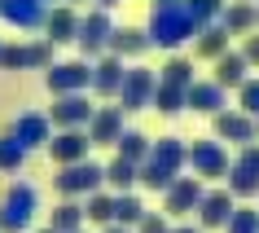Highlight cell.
<instances>
[{"label": "cell", "instance_id": "ffe728a7", "mask_svg": "<svg viewBox=\"0 0 259 233\" xmlns=\"http://www.w3.org/2000/svg\"><path fill=\"white\" fill-rule=\"evenodd\" d=\"M189 106L202 110V114H220V106H224V88H220L215 80H211V84H193V88H189Z\"/></svg>", "mask_w": 259, "mask_h": 233}, {"label": "cell", "instance_id": "484cf974", "mask_svg": "<svg viewBox=\"0 0 259 233\" xmlns=\"http://www.w3.org/2000/svg\"><path fill=\"white\" fill-rule=\"evenodd\" d=\"M141 220H145V207H141L132 193H119V198H114V224L127 229V224H141Z\"/></svg>", "mask_w": 259, "mask_h": 233}, {"label": "cell", "instance_id": "7c38bea8", "mask_svg": "<svg viewBox=\"0 0 259 233\" xmlns=\"http://www.w3.org/2000/svg\"><path fill=\"white\" fill-rule=\"evenodd\" d=\"M185 159H189V150L180 145V137H163V141H158V145H154V150H150V159H145V163L163 167L167 176H176L180 167H185Z\"/></svg>", "mask_w": 259, "mask_h": 233}, {"label": "cell", "instance_id": "ab89813d", "mask_svg": "<svg viewBox=\"0 0 259 233\" xmlns=\"http://www.w3.org/2000/svg\"><path fill=\"white\" fill-rule=\"evenodd\" d=\"M106 233H127V229H123V224H110V229Z\"/></svg>", "mask_w": 259, "mask_h": 233}, {"label": "cell", "instance_id": "836d02e7", "mask_svg": "<svg viewBox=\"0 0 259 233\" xmlns=\"http://www.w3.org/2000/svg\"><path fill=\"white\" fill-rule=\"evenodd\" d=\"M88 220H97V224H110V220H114V198L97 193L93 203H88Z\"/></svg>", "mask_w": 259, "mask_h": 233}, {"label": "cell", "instance_id": "7402d4cb", "mask_svg": "<svg viewBox=\"0 0 259 233\" xmlns=\"http://www.w3.org/2000/svg\"><path fill=\"white\" fill-rule=\"evenodd\" d=\"M154 106L163 114H176L180 106H189V88H176V84H163L158 80V93H154Z\"/></svg>", "mask_w": 259, "mask_h": 233}, {"label": "cell", "instance_id": "d4e9b609", "mask_svg": "<svg viewBox=\"0 0 259 233\" xmlns=\"http://www.w3.org/2000/svg\"><path fill=\"white\" fill-rule=\"evenodd\" d=\"M259 22V9H250V5H233V9H224V31L229 35H242L246 27H255Z\"/></svg>", "mask_w": 259, "mask_h": 233}, {"label": "cell", "instance_id": "5b68a950", "mask_svg": "<svg viewBox=\"0 0 259 233\" xmlns=\"http://www.w3.org/2000/svg\"><path fill=\"white\" fill-rule=\"evenodd\" d=\"M154 93H158V80H154L145 66H137V70H127V80H123V110H141V106H150L154 101Z\"/></svg>", "mask_w": 259, "mask_h": 233}, {"label": "cell", "instance_id": "d6986e66", "mask_svg": "<svg viewBox=\"0 0 259 233\" xmlns=\"http://www.w3.org/2000/svg\"><path fill=\"white\" fill-rule=\"evenodd\" d=\"M150 44H154V40L145 35V31H137V27H123V31H114V35H110V49H114L119 57H141Z\"/></svg>", "mask_w": 259, "mask_h": 233}, {"label": "cell", "instance_id": "b9f144b4", "mask_svg": "<svg viewBox=\"0 0 259 233\" xmlns=\"http://www.w3.org/2000/svg\"><path fill=\"white\" fill-rule=\"evenodd\" d=\"M40 233H57V229H40Z\"/></svg>", "mask_w": 259, "mask_h": 233}, {"label": "cell", "instance_id": "8d00e7d4", "mask_svg": "<svg viewBox=\"0 0 259 233\" xmlns=\"http://www.w3.org/2000/svg\"><path fill=\"white\" fill-rule=\"evenodd\" d=\"M242 57H246V62H250V66H259V35H250V40H246Z\"/></svg>", "mask_w": 259, "mask_h": 233}, {"label": "cell", "instance_id": "4fadbf2b", "mask_svg": "<svg viewBox=\"0 0 259 233\" xmlns=\"http://www.w3.org/2000/svg\"><path fill=\"white\" fill-rule=\"evenodd\" d=\"M88 145H93V137H83V132H75V128H70V132H62L57 141H49L53 159H57V163H66V167H70V163H83Z\"/></svg>", "mask_w": 259, "mask_h": 233}, {"label": "cell", "instance_id": "e0dca14e", "mask_svg": "<svg viewBox=\"0 0 259 233\" xmlns=\"http://www.w3.org/2000/svg\"><path fill=\"white\" fill-rule=\"evenodd\" d=\"M123 80H127V70H123V62L119 57H106V62H101V66L93 70V88L97 93H123Z\"/></svg>", "mask_w": 259, "mask_h": 233}, {"label": "cell", "instance_id": "3957f363", "mask_svg": "<svg viewBox=\"0 0 259 233\" xmlns=\"http://www.w3.org/2000/svg\"><path fill=\"white\" fill-rule=\"evenodd\" d=\"M229 189L233 193H259V145H246L237 154V163L229 167Z\"/></svg>", "mask_w": 259, "mask_h": 233}, {"label": "cell", "instance_id": "cb8c5ba5", "mask_svg": "<svg viewBox=\"0 0 259 233\" xmlns=\"http://www.w3.org/2000/svg\"><path fill=\"white\" fill-rule=\"evenodd\" d=\"M106 180L114 185V189H132V185L141 180V167H137V163H127V159H114V163L106 167Z\"/></svg>", "mask_w": 259, "mask_h": 233}, {"label": "cell", "instance_id": "f546056e", "mask_svg": "<svg viewBox=\"0 0 259 233\" xmlns=\"http://www.w3.org/2000/svg\"><path fill=\"white\" fill-rule=\"evenodd\" d=\"M185 5H189V14H193V22H198V27H206L211 18L224 14V0H185Z\"/></svg>", "mask_w": 259, "mask_h": 233}, {"label": "cell", "instance_id": "f1b7e54d", "mask_svg": "<svg viewBox=\"0 0 259 233\" xmlns=\"http://www.w3.org/2000/svg\"><path fill=\"white\" fill-rule=\"evenodd\" d=\"M75 31H79V22H75L70 9H57V14L49 18V40H70Z\"/></svg>", "mask_w": 259, "mask_h": 233}, {"label": "cell", "instance_id": "603a6c76", "mask_svg": "<svg viewBox=\"0 0 259 233\" xmlns=\"http://www.w3.org/2000/svg\"><path fill=\"white\" fill-rule=\"evenodd\" d=\"M150 150H154V145L141 137V132H123V137H119V159H127V163H145Z\"/></svg>", "mask_w": 259, "mask_h": 233}, {"label": "cell", "instance_id": "ba28073f", "mask_svg": "<svg viewBox=\"0 0 259 233\" xmlns=\"http://www.w3.org/2000/svg\"><path fill=\"white\" fill-rule=\"evenodd\" d=\"M101 180H106V172L97 163H70L66 172L57 176V185H62V193H93Z\"/></svg>", "mask_w": 259, "mask_h": 233}, {"label": "cell", "instance_id": "52a82bcc", "mask_svg": "<svg viewBox=\"0 0 259 233\" xmlns=\"http://www.w3.org/2000/svg\"><path fill=\"white\" fill-rule=\"evenodd\" d=\"M88 84H93V70L83 66V62H62V66L49 70V88L62 93V97L79 93V88H88Z\"/></svg>", "mask_w": 259, "mask_h": 233}, {"label": "cell", "instance_id": "8992f818", "mask_svg": "<svg viewBox=\"0 0 259 233\" xmlns=\"http://www.w3.org/2000/svg\"><path fill=\"white\" fill-rule=\"evenodd\" d=\"M233 189H215V193H206L202 207H198V220H202V229H229V220H233Z\"/></svg>", "mask_w": 259, "mask_h": 233}, {"label": "cell", "instance_id": "6da1fadb", "mask_svg": "<svg viewBox=\"0 0 259 233\" xmlns=\"http://www.w3.org/2000/svg\"><path fill=\"white\" fill-rule=\"evenodd\" d=\"M193 31H202L193 22L189 5H171V9H154V22H150V40L163 44V49H176L180 40H189Z\"/></svg>", "mask_w": 259, "mask_h": 233}, {"label": "cell", "instance_id": "277c9868", "mask_svg": "<svg viewBox=\"0 0 259 233\" xmlns=\"http://www.w3.org/2000/svg\"><path fill=\"white\" fill-rule=\"evenodd\" d=\"M189 163H193L198 176H229V167H233L220 141H198V145L189 150Z\"/></svg>", "mask_w": 259, "mask_h": 233}, {"label": "cell", "instance_id": "4dcf8cb0", "mask_svg": "<svg viewBox=\"0 0 259 233\" xmlns=\"http://www.w3.org/2000/svg\"><path fill=\"white\" fill-rule=\"evenodd\" d=\"M79 220H83V211L75 203H66V207H57V216H53V224L49 229H57V233H75L79 229Z\"/></svg>", "mask_w": 259, "mask_h": 233}, {"label": "cell", "instance_id": "4316f807", "mask_svg": "<svg viewBox=\"0 0 259 233\" xmlns=\"http://www.w3.org/2000/svg\"><path fill=\"white\" fill-rule=\"evenodd\" d=\"M224 44H229V31L224 27H206L198 35V53L202 57H224Z\"/></svg>", "mask_w": 259, "mask_h": 233}, {"label": "cell", "instance_id": "9a60e30c", "mask_svg": "<svg viewBox=\"0 0 259 233\" xmlns=\"http://www.w3.org/2000/svg\"><path fill=\"white\" fill-rule=\"evenodd\" d=\"M53 119L70 132V128H79V124H93V106H88L79 93H70V97H62V101L53 106Z\"/></svg>", "mask_w": 259, "mask_h": 233}, {"label": "cell", "instance_id": "30bf717a", "mask_svg": "<svg viewBox=\"0 0 259 233\" xmlns=\"http://www.w3.org/2000/svg\"><path fill=\"white\" fill-rule=\"evenodd\" d=\"M202 185H198V180L193 176H180L176 185H171V189H167V211H171V216H185V211H193V207H202Z\"/></svg>", "mask_w": 259, "mask_h": 233}, {"label": "cell", "instance_id": "d590c367", "mask_svg": "<svg viewBox=\"0 0 259 233\" xmlns=\"http://www.w3.org/2000/svg\"><path fill=\"white\" fill-rule=\"evenodd\" d=\"M141 233H171V229H167L163 216H145V220H141Z\"/></svg>", "mask_w": 259, "mask_h": 233}, {"label": "cell", "instance_id": "74e56055", "mask_svg": "<svg viewBox=\"0 0 259 233\" xmlns=\"http://www.w3.org/2000/svg\"><path fill=\"white\" fill-rule=\"evenodd\" d=\"M171 5H185V0H154V9H171Z\"/></svg>", "mask_w": 259, "mask_h": 233}, {"label": "cell", "instance_id": "2e32d148", "mask_svg": "<svg viewBox=\"0 0 259 233\" xmlns=\"http://www.w3.org/2000/svg\"><path fill=\"white\" fill-rule=\"evenodd\" d=\"M0 14L14 27H40L44 9H40V0H0Z\"/></svg>", "mask_w": 259, "mask_h": 233}, {"label": "cell", "instance_id": "ac0fdd59", "mask_svg": "<svg viewBox=\"0 0 259 233\" xmlns=\"http://www.w3.org/2000/svg\"><path fill=\"white\" fill-rule=\"evenodd\" d=\"M246 66H250V62H246L242 53H224L215 62V84L220 88H242L246 84Z\"/></svg>", "mask_w": 259, "mask_h": 233}, {"label": "cell", "instance_id": "7a4b0ae2", "mask_svg": "<svg viewBox=\"0 0 259 233\" xmlns=\"http://www.w3.org/2000/svg\"><path fill=\"white\" fill-rule=\"evenodd\" d=\"M31 211H35V189L31 185H14V189L5 193V207H0V224L9 233L27 229L31 224Z\"/></svg>", "mask_w": 259, "mask_h": 233}, {"label": "cell", "instance_id": "8fae6325", "mask_svg": "<svg viewBox=\"0 0 259 233\" xmlns=\"http://www.w3.org/2000/svg\"><path fill=\"white\" fill-rule=\"evenodd\" d=\"M110 35H114V27H110L106 9H97V14H88V18L79 22V44H83V53H97V49H106Z\"/></svg>", "mask_w": 259, "mask_h": 233}, {"label": "cell", "instance_id": "d6a6232c", "mask_svg": "<svg viewBox=\"0 0 259 233\" xmlns=\"http://www.w3.org/2000/svg\"><path fill=\"white\" fill-rule=\"evenodd\" d=\"M22 154H27V145H22L18 137L0 141V167H18V163H22Z\"/></svg>", "mask_w": 259, "mask_h": 233}, {"label": "cell", "instance_id": "f35d334b", "mask_svg": "<svg viewBox=\"0 0 259 233\" xmlns=\"http://www.w3.org/2000/svg\"><path fill=\"white\" fill-rule=\"evenodd\" d=\"M171 233H202V229H193V224H180V229H171Z\"/></svg>", "mask_w": 259, "mask_h": 233}, {"label": "cell", "instance_id": "e575fe53", "mask_svg": "<svg viewBox=\"0 0 259 233\" xmlns=\"http://www.w3.org/2000/svg\"><path fill=\"white\" fill-rule=\"evenodd\" d=\"M242 110L250 114V119L259 114V80H246L242 84Z\"/></svg>", "mask_w": 259, "mask_h": 233}, {"label": "cell", "instance_id": "44dd1931", "mask_svg": "<svg viewBox=\"0 0 259 233\" xmlns=\"http://www.w3.org/2000/svg\"><path fill=\"white\" fill-rule=\"evenodd\" d=\"M18 141H22L27 150L44 145V141H49V124H44L40 114H22V119H18Z\"/></svg>", "mask_w": 259, "mask_h": 233}, {"label": "cell", "instance_id": "9c48e42d", "mask_svg": "<svg viewBox=\"0 0 259 233\" xmlns=\"http://www.w3.org/2000/svg\"><path fill=\"white\" fill-rule=\"evenodd\" d=\"M255 119H250V114H229V110H220L215 114V137L220 141H242V145H250V141H255Z\"/></svg>", "mask_w": 259, "mask_h": 233}, {"label": "cell", "instance_id": "60d3db41", "mask_svg": "<svg viewBox=\"0 0 259 233\" xmlns=\"http://www.w3.org/2000/svg\"><path fill=\"white\" fill-rule=\"evenodd\" d=\"M110 5H119V0H101V9H110Z\"/></svg>", "mask_w": 259, "mask_h": 233}, {"label": "cell", "instance_id": "1f68e13d", "mask_svg": "<svg viewBox=\"0 0 259 233\" xmlns=\"http://www.w3.org/2000/svg\"><path fill=\"white\" fill-rule=\"evenodd\" d=\"M229 233H259V211H250V207L233 211V220H229Z\"/></svg>", "mask_w": 259, "mask_h": 233}, {"label": "cell", "instance_id": "5bb4252c", "mask_svg": "<svg viewBox=\"0 0 259 233\" xmlns=\"http://www.w3.org/2000/svg\"><path fill=\"white\" fill-rule=\"evenodd\" d=\"M88 137L97 141V145H119V137H123V106H110V110H97L93 114V132Z\"/></svg>", "mask_w": 259, "mask_h": 233}, {"label": "cell", "instance_id": "83f0119b", "mask_svg": "<svg viewBox=\"0 0 259 233\" xmlns=\"http://www.w3.org/2000/svg\"><path fill=\"white\" fill-rule=\"evenodd\" d=\"M163 84H176V88H193V66L189 62H180V57H171V62H167L163 66Z\"/></svg>", "mask_w": 259, "mask_h": 233}]
</instances>
